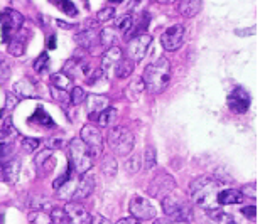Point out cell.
Instances as JSON below:
<instances>
[{
  "label": "cell",
  "mask_w": 260,
  "mask_h": 224,
  "mask_svg": "<svg viewBox=\"0 0 260 224\" xmlns=\"http://www.w3.org/2000/svg\"><path fill=\"white\" fill-rule=\"evenodd\" d=\"M171 80V64L164 56L157 57L154 62L145 67L142 81L145 90H149L152 95H159L164 91V88L169 85Z\"/></svg>",
  "instance_id": "1"
},
{
  "label": "cell",
  "mask_w": 260,
  "mask_h": 224,
  "mask_svg": "<svg viewBox=\"0 0 260 224\" xmlns=\"http://www.w3.org/2000/svg\"><path fill=\"white\" fill-rule=\"evenodd\" d=\"M218 187H220V182H218V179H215V177H210V175L198 177V179H194L189 184L191 201L198 206L206 207L208 211L215 209L213 204H216Z\"/></svg>",
  "instance_id": "2"
},
{
  "label": "cell",
  "mask_w": 260,
  "mask_h": 224,
  "mask_svg": "<svg viewBox=\"0 0 260 224\" xmlns=\"http://www.w3.org/2000/svg\"><path fill=\"white\" fill-rule=\"evenodd\" d=\"M107 143L113 154L120 155V157H127V155L134 150L135 138L128 128L112 127L110 132L107 135Z\"/></svg>",
  "instance_id": "3"
},
{
  "label": "cell",
  "mask_w": 260,
  "mask_h": 224,
  "mask_svg": "<svg viewBox=\"0 0 260 224\" xmlns=\"http://www.w3.org/2000/svg\"><path fill=\"white\" fill-rule=\"evenodd\" d=\"M70 164L73 170H76L78 174H85L93 167V155L90 148L81 142L80 138H73L70 142Z\"/></svg>",
  "instance_id": "4"
},
{
  "label": "cell",
  "mask_w": 260,
  "mask_h": 224,
  "mask_svg": "<svg viewBox=\"0 0 260 224\" xmlns=\"http://www.w3.org/2000/svg\"><path fill=\"white\" fill-rule=\"evenodd\" d=\"M162 209H164V214L168 216L166 219H169L173 222H191L194 216V212L191 209L189 204L176 201L173 197L162 199Z\"/></svg>",
  "instance_id": "5"
},
{
  "label": "cell",
  "mask_w": 260,
  "mask_h": 224,
  "mask_svg": "<svg viewBox=\"0 0 260 224\" xmlns=\"http://www.w3.org/2000/svg\"><path fill=\"white\" fill-rule=\"evenodd\" d=\"M24 17L14 9H4L0 12V30H2V41L5 44L10 43V39L19 32L22 27Z\"/></svg>",
  "instance_id": "6"
},
{
  "label": "cell",
  "mask_w": 260,
  "mask_h": 224,
  "mask_svg": "<svg viewBox=\"0 0 260 224\" xmlns=\"http://www.w3.org/2000/svg\"><path fill=\"white\" fill-rule=\"evenodd\" d=\"M174 189H176L174 177L168 174V172H159V174L150 180L147 192L154 199H166V197H169L173 194Z\"/></svg>",
  "instance_id": "7"
},
{
  "label": "cell",
  "mask_w": 260,
  "mask_h": 224,
  "mask_svg": "<svg viewBox=\"0 0 260 224\" xmlns=\"http://www.w3.org/2000/svg\"><path fill=\"white\" fill-rule=\"evenodd\" d=\"M150 44H152V38H150L149 34H140V35H135L128 41L127 44V54L132 62H139L142 61L145 54H147V51L150 48Z\"/></svg>",
  "instance_id": "8"
},
{
  "label": "cell",
  "mask_w": 260,
  "mask_h": 224,
  "mask_svg": "<svg viewBox=\"0 0 260 224\" xmlns=\"http://www.w3.org/2000/svg\"><path fill=\"white\" fill-rule=\"evenodd\" d=\"M80 140L86 145L88 148H90L93 157H96V155L102 154L103 137H102V133L96 130V127H93V125H85L80 132Z\"/></svg>",
  "instance_id": "9"
},
{
  "label": "cell",
  "mask_w": 260,
  "mask_h": 224,
  "mask_svg": "<svg viewBox=\"0 0 260 224\" xmlns=\"http://www.w3.org/2000/svg\"><path fill=\"white\" fill-rule=\"evenodd\" d=\"M128 211L132 217L135 219H155V216H157V212H155V207L150 204L147 199H144L142 196H135L132 197V201H130L128 204Z\"/></svg>",
  "instance_id": "10"
},
{
  "label": "cell",
  "mask_w": 260,
  "mask_h": 224,
  "mask_svg": "<svg viewBox=\"0 0 260 224\" xmlns=\"http://www.w3.org/2000/svg\"><path fill=\"white\" fill-rule=\"evenodd\" d=\"M98 34H100V30H98V22L96 20H86L85 22V27H83L80 32L75 35L78 46H81L83 49H93L95 48V44L98 43Z\"/></svg>",
  "instance_id": "11"
},
{
  "label": "cell",
  "mask_w": 260,
  "mask_h": 224,
  "mask_svg": "<svg viewBox=\"0 0 260 224\" xmlns=\"http://www.w3.org/2000/svg\"><path fill=\"white\" fill-rule=\"evenodd\" d=\"M184 41V25L174 24L169 29L164 30V34L160 35V44L166 51H176L183 46Z\"/></svg>",
  "instance_id": "12"
},
{
  "label": "cell",
  "mask_w": 260,
  "mask_h": 224,
  "mask_svg": "<svg viewBox=\"0 0 260 224\" xmlns=\"http://www.w3.org/2000/svg\"><path fill=\"white\" fill-rule=\"evenodd\" d=\"M228 106H230L232 111L235 113H247L248 108H250V95H248V91L245 88L242 86H237L235 90L230 91V95H228Z\"/></svg>",
  "instance_id": "13"
},
{
  "label": "cell",
  "mask_w": 260,
  "mask_h": 224,
  "mask_svg": "<svg viewBox=\"0 0 260 224\" xmlns=\"http://www.w3.org/2000/svg\"><path fill=\"white\" fill-rule=\"evenodd\" d=\"M64 216L68 224H90L91 214L88 212L86 207H83L78 202H68L64 206Z\"/></svg>",
  "instance_id": "14"
},
{
  "label": "cell",
  "mask_w": 260,
  "mask_h": 224,
  "mask_svg": "<svg viewBox=\"0 0 260 224\" xmlns=\"http://www.w3.org/2000/svg\"><path fill=\"white\" fill-rule=\"evenodd\" d=\"M20 172V159L12 157L9 160H2L0 162V180L4 182H14L17 179Z\"/></svg>",
  "instance_id": "15"
},
{
  "label": "cell",
  "mask_w": 260,
  "mask_h": 224,
  "mask_svg": "<svg viewBox=\"0 0 260 224\" xmlns=\"http://www.w3.org/2000/svg\"><path fill=\"white\" fill-rule=\"evenodd\" d=\"M93 189H95V177L83 175V179L80 182H76V189H75V194H73L71 199L73 201L86 199V197L93 192Z\"/></svg>",
  "instance_id": "16"
},
{
  "label": "cell",
  "mask_w": 260,
  "mask_h": 224,
  "mask_svg": "<svg viewBox=\"0 0 260 224\" xmlns=\"http://www.w3.org/2000/svg\"><path fill=\"white\" fill-rule=\"evenodd\" d=\"M36 169H38V174L41 177H46V174H49L51 170L54 167V162H53V150L46 148L43 150L41 154L36 155Z\"/></svg>",
  "instance_id": "17"
},
{
  "label": "cell",
  "mask_w": 260,
  "mask_h": 224,
  "mask_svg": "<svg viewBox=\"0 0 260 224\" xmlns=\"http://www.w3.org/2000/svg\"><path fill=\"white\" fill-rule=\"evenodd\" d=\"M90 120H91V122H96L98 127L108 128L117 120V110L113 106H108V108H105V110L100 111V113L90 115Z\"/></svg>",
  "instance_id": "18"
},
{
  "label": "cell",
  "mask_w": 260,
  "mask_h": 224,
  "mask_svg": "<svg viewBox=\"0 0 260 224\" xmlns=\"http://www.w3.org/2000/svg\"><path fill=\"white\" fill-rule=\"evenodd\" d=\"M242 201H243L242 192L237 189H223L218 192V196H216V204H221V206L240 204Z\"/></svg>",
  "instance_id": "19"
},
{
  "label": "cell",
  "mask_w": 260,
  "mask_h": 224,
  "mask_svg": "<svg viewBox=\"0 0 260 224\" xmlns=\"http://www.w3.org/2000/svg\"><path fill=\"white\" fill-rule=\"evenodd\" d=\"M122 59V49L120 48H110L107 51L105 54H103V59H102V72H110L112 67L117 66V62Z\"/></svg>",
  "instance_id": "20"
},
{
  "label": "cell",
  "mask_w": 260,
  "mask_h": 224,
  "mask_svg": "<svg viewBox=\"0 0 260 224\" xmlns=\"http://www.w3.org/2000/svg\"><path fill=\"white\" fill-rule=\"evenodd\" d=\"M86 106L90 115H96L110 106V100L103 95H90L86 98Z\"/></svg>",
  "instance_id": "21"
},
{
  "label": "cell",
  "mask_w": 260,
  "mask_h": 224,
  "mask_svg": "<svg viewBox=\"0 0 260 224\" xmlns=\"http://www.w3.org/2000/svg\"><path fill=\"white\" fill-rule=\"evenodd\" d=\"M14 93L15 98H36L38 96V91H36V85L29 80H20L14 85Z\"/></svg>",
  "instance_id": "22"
},
{
  "label": "cell",
  "mask_w": 260,
  "mask_h": 224,
  "mask_svg": "<svg viewBox=\"0 0 260 224\" xmlns=\"http://www.w3.org/2000/svg\"><path fill=\"white\" fill-rule=\"evenodd\" d=\"M203 7V4L200 0H184L179 4V10L184 17H194L196 14H200V10Z\"/></svg>",
  "instance_id": "23"
},
{
  "label": "cell",
  "mask_w": 260,
  "mask_h": 224,
  "mask_svg": "<svg viewBox=\"0 0 260 224\" xmlns=\"http://www.w3.org/2000/svg\"><path fill=\"white\" fill-rule=\"evenodd\" d=\"M134 66H135V62L127 59V57H122L115 66V76L120 78V80H125V78H128L134 72Z\"/></svg>",
  "instance_id": "24"
},
{
  "label": "cell",
  "mask_w": 260,
  "mask_h": 224,
  "mask_svg": "<svg viewBox=\"0 0 260 224\" xmlns=\"http://www.w3.org/2000/svg\"><path fill=\"white\" fill-rule=\"evenodd\" d=\"M25 44H27V41L22 34H15L12 39H10V43L7 44L9 46V51L12 56H22L24 54V49H25Z\"/></svg>",
  "instance_id": "25"
},
{
  "label": "cell",
  "mask_w": 260,
  "mask_h": 224,
  "mask_svg": "<svg viewBox=\"0 0 260 224\" xmlns=\"http://www.w3.org/2000/svg\"><path fill=\"white\" fill-rule=\"evenodd\" d=\"M51 81H53V88L56 90H61V91H68L71 88V83L73 80L68 74H64L63 71L56 72V74L51 76Z\"/></svg>",
  "instance_id": "26"
},
{
  "label": "cell",
  "mask_w": 260,
  "mask_h": 224,
  "mask_svg": "<svg viewBox=\"0 0 260 224\" xmlns=\"http://www.w3.org/2000/svg\"><path fill=\"white\" fill-rule=\"evenodd\" d=\"M145 90V86H144V81L142 80H135L132 81L130 85L127 86V90H125V95L130 101H137L140 95H142V91Z\"/></svg>",
  "instance_id": "27"
},
{
  "label": "cell",
  "mask_w": 260,
  "mask_h": 224,
  "mask_svg": "<svg viewBox=\"0 0 260 224\" xmlns=\"http://www.w3.org/2000/svg\"><path fill=\"white\" fill-rule=\"evenodd\" d=\"M98 39H100V43L105 46V48H113V44L117 43V30L113 27H105L100 30V34H98Z\"/></svg>",
  "instance_id": "28"
},
{
  "label": "cell",
  "mask_w": 260,
  "mask_h": 224,
  "mask_svg": "<svg viewBox=\"0 0 260 224\" xmlns=\"http://www.w3.org/2000/svg\"><path fill=\"white\" fill-rule=\"evenodd\" d=\"M29 122L30 123H39V125H44V127H54V123H53V118L49 117L48 113H46L44 108H36V111L32 117L29 118Z\"/></svg>",
  "instance_id": "29"
},
{
  "label": "cell",
  "mask_w": 260,
  "mask_h": 224,
  "mask_svg": "<svg viewBox=\"0 0 260 224\" xmlns=\"http://www.w3.org/2000/svg\"><path fill=\"white\" fill-rule=\"evenodd\" d=\"M117 27L123 35H130L134 29V15L132 14H123L120 19L117 20Z\"/></svg>",
  "instance_id": "30"
},
{
  "label": "cell",
  "mask_w": 260,
  "mask_h": 224,
  "mask_svg": "<svg viewBox=\"0 0 260 224\" xmlns=\"http://www.w3.org/2000/svg\"><path fill=\"white\" fill-rule=\"evenodd\" d=\"M117 170H118V165H117L115 157H113V155H107V157L103 159V162H102V172L107 177H115Z\"/></svg>",
  "instance_id": "31"
},
{
  "label": "cell",
  "mask_w": 260,
  "mask_h": 224,
  "mask_svg": "<svg viewBox=\"0 0 260 224\" xmlns=\"http://www.w3.org/2000/svg\"><path fill=\"white\" fill-rule=\"evenodd\" d=\"M208 214H210V219L216 224H233V219L230 216L226 214V212H223L220 209H210L208 211Z\"/></svg>",
  "instance_id": "32"
},
{
  "label": "cell",
  "mask_w": 260,
  "mask_h": 224,
  "mask_svg": "<svg viewBox=\"0 0 260 224\" xmlns=\"http://www.w3.org/2000/svg\"><path fill=\"white\" fill-rule=\"evenodd\" d=\"M48 69H49V54L43 53L34 61V71L39 72V74H43V72H46Z\"/></svg>",
  "instance_id": "33"
},
{
  "label": "cell",
  "mask_w": 260,
  "mask_h": 224,
  "mask_svg": "<svg viewBox=\"0 0 260 224\" xmlns=\"http://www.w3.org/2000/svg\"><path fill=\"white\" fill-rule=\"evenodd\" d=\"M125 167H127L128 174H137V172L140 170V167H142V157H140L139 154H134L132 157L125 162Z\"/></svg>",
  "instance_id": "34"
},
{
  "label": "cell",
  "mask_w": 260,
  "mask_h": 224,
  "mask_svg": "<svg viewBox=\"0 0 260 224\" xmlns=\"http://www.w3.org/2000/svg\"><path fill=\"white\" fill-rule=\"evenodd\" d=\"M29 222L30 224H53L51 222V217L48 212L43 211H34L29 214Z\"/></svg>",
  "instance_id": "35"
},
{
  "label": "cell",
  "mask_w": 260,
  "mask_h": 224,
  "mask_svg": "<svg viewBox=\"0 0 260 224\" xmlns=\"http://www.w3.org/2000/svg\"><path fill=\"white\" fill-rule=\"evenodd\" d=\"M85 100H86V93L83 91V88H80V86L73 88L71 93H70V103H71V105L78 106V105H81Z\"/></svg>",
  "instance_id": "36"
},
{
  "label": "cell",
  "mask_w": 260,
  "mask_h": 224,
  "mask_svg": "<svg viewBox=\"0 0 260 224\" xmlns=\"http://www.w3.org/2000/svg\"><path fill=\"white\" fill-rule=\"evenodd\" d=\"M12 157H14V145L10 142H5V140H2V142H0V159L9 160Z\"/></svg>",
  "instance_id": "37"
},
{
  "label": "cell",
  "mask_w": 260,
  "mask_h": 224,
  "mask_svg": "<svg viewBox=\"0 0 260 224\" xmlns=\"http://www.w3.org/2000/svg\"><path fill=\"white\" fill-rule=\"evenodd\" d=\"M113 17H115V9L113 7H105L102 9L100 12L96 14V22H108V20H112Z\"/></svg>",
  "instance_id": "38"
},
{
  "label": "cell",
  "mask_w": 260,
  "mask_h": 224,
  "mask_svg": "<svg viewBox=\"0 0 260 224\" xmlns=\"http://www.w3.org/2000/svg\"><path fill=\"white\" fill-rule=\"evenodd\" d=\"M155 167V148L147 147L145 148V169L150 170Z\"/></svg>",
  "instance_id": "39"
},
{
  "label": "cell",
  "mask_w": 260,
  "mask_h": 224,
  "mask_svg": "<svg viewBox=\"0 0 260 224\" xmlns=\"http://www.w3.org/2000/svg\"><path fill=\"white\" fill-rule=\"evenodd\" d=\"M56 5H58V7H61L64 10V14H68V15H71V17H75V15L78 14V10H76V7H75V4L73 2H56Z\"/></svg>",
  "instance_id": "40"
},
{
  "label": "cell",
  "mask_w": 260,
  "mask_h": 224,
  "mask_svg": "<svg viewBox=\"0 0 260 224\" xmlns=\"http://www.w3.org/2000/svg\"><path fill=\"white\" fill-rule=\"evenodd\" d=\"M39 147V140H36V138H24L22 140V148L25 150V152H34L36 148Z\"/></svg>",
  "instance_id": "41"
},
{
  "label": "cell",
  "mask_w": 260,
  "mask_h": 224,
  "mask_svg": "<svg viewBox=\"0 0 260 224\" xmlns=\"http://www.w3.org/2000/svg\"><path fill=\"white\" fill-rule=\"evenodd\" d=\"M255 184H247V185H243L242 187V196L243 197H250V199H255L257 197V189H255Z\"/></svg>",
  "instance_id": "42"
},
{
  "label": "cell",
  "mask_w": 260,
  "mask_h": 224,
  "mask_svg": "<svg viewBox=\"0 0 260 224\" xmlns=\"http://www.w3.org/2000/svg\"><path fill=\"white\" fill-rule=\"evenodd\" d=\"M51 93H53V98L58 100L59 103H64V101H70V93L68 91H61V90H56V88L51 86Z\"/></svg>",
  "instance_id": "43"
},
{
  "label": "cell",
  "mask_w": 260,
  "mask_h": 224,
  "mask_svg": "<svg viewBox=\"0 0 260 224\" xmlns=\"http://www.w3.org/2000/svg\"><path fill=\"white\" fill-rule=\"evenodd\" d=\"M242 214L243 216H247L248 219H255V216H257V209H255V206H247V207H242Z\"/></svg>",
  "instance_id": "44"
},
{
  "label": "cell",
  "mask_w": 260,
  "mask_h": 224,
  "mask_svg": "<svg viewBox=\"0 0 260 224\" xmlns=\"http://www.w3.org/2000/svg\"><path fill=\"white\" fill-rule=\"evenodd\" d=\"M10 76V67L5 62H0V83L7 81Z\"/></svg>",
  "instance_id": "45"
},
{
  "label": "cell",
  "mask_w": 260,
  "mask_h": 224,
  "mask_svg": "<svg viewBox=\"0 0 260 224\" xmlns=\"http://www.w3.org/2000/svg\"><path fill=\"white\" fill-rule=\"evenodd\" d=\"M49 150H56V148H61L63 147V140L61 138H49L48 142H46Z\"/></svg>",
  "instance_id": "46"
},
{
  "label": "cell",
  "mask_w": 260,
  "mask_h": 224,
  "mask_svg": "<svg viewBox=\"0 0 260 224\" xmlns=\"http://www.w3.org/2000/svg\"><path fill=\"white\" fill-rule=\"evenodd\" d=\"M90 224H112L110 221L107 219V217H103L100 214H96V216H91V222Z\"/></svg>",
  "instance_id": "47"
},
{
  "label": "cell",
  "mask_w": 260,
  "mask_h": 224,
  "mask_svg": "<svg viewBox=\"0 0 260 224\" xmlns=\"http://www.w3.org/2000/svg\"><path fill=\"white\" fill-rule=\"evenodd\" d=\"M15 105H17V98L9 93V95H7V105H5V108H7V110H12V108H15Z\"/></svg>",
  "instance_id": "48"
},
{
  "label": "cell",
  "mask_w": 260,
  "mask_h": 224,
  "mask_svg": "<svg viewBox=\"0 0 260 224\" xmlns=\"http://www.w3.org/2000/svg\"><path fill=\"white\" fill-rule=\"evenodd\" d=\"M117 224H140L135 217H123V219H120Z\"/></svg>",
  "instance_id": "49"
},
{
  "label": "cell",
  "mask_w": 260,
  "mask_h": 224,
  "mask_svg": "<svg viewBox=\"0 0 260 224\" xmlns=\"http://www.w3.org/2000/svg\"><path fill=\"white\" fill-rule=\"evenodd\" d=\"M238 35H252L255 34V27H250V29H245V30H237Z\"/></svg>",
  "instance_id": "50"
},
{
  "label": "cell",
  "mask_w": 260,
  "mask_h": 224,
  "mask_svg": "<svg viewBox=\"0 0 260 224\" xmlns=\"http://www.w3.org/2000/svg\"><path fill=\"white\" fill-rule=\"evenodd\" d=\"M154 224H173L169 219H155V222Z\"/></svg>",
  "instance_id": "51"
},
{
  "label": "cell",
  "mask_w": 260,
  "mask_h": 224,
  "mask_svg": "<svg viewBox=\"0 0 260 224\" xmlns=\"http://www.w3.org/2000/svg\"><path fill=\"white\" fill-rule=\"evenodd\" d=\"M49 48L53 49V48H56V43H54V35H51L49 38Z\"/></svg>",
  "instance_id": "52"
}]
</instances>
